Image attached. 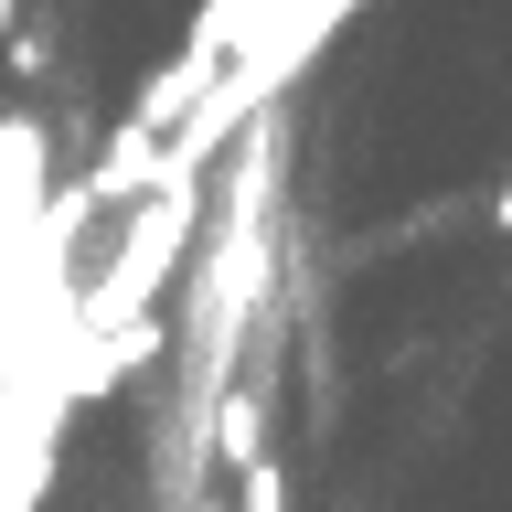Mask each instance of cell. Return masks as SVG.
Returning <instances> with one entry per match:
<instances>
[{"label": "cell", "instance_id": "6da1fadb", "mask_svg": "<svg viewBox=\"0 0 512 512\" xmlns=\"http://www.w3.org/2000/svg\"><path fill=\"white\" fill-rule=\"evenodd\" d=\"M192 224H203V182H160L150 203H128V246L96 267L86 310H75L96 342L128 331V320H160V288H171V267L192 256Z\"/></svg>", "mask_w": 512, "mask_h": 512}, {"label": "cell", "instance_id": "7a4b0ae2", "mask_svg": "<svg viewBox=\"0 0 512 512\" xmlns=\"http://www.w3.org/2000/svg\"><path fill=\"white\" fill-rule=\"evenodd\" d=\"M224 512H288V470H278V459L235 470V502H224Z\"/></svg>", "mask_w": 512, "mask_h": 512}, {"label": "cell", "instance_id": "3957f363", "mask_svg": "<svg viewBox=\"0 0 512 512\" xmlns=\"http://www.w3.org/2000/svg\"><path fill=\"white\" fill-rule=\"evenodd\" d=\"M182 512H224V502H214V491H192V502H182Z\"/></svg>", "mask_w": 512, "mask_h": 512}, {"label": "cell", "instance_id": "277c9868", "mask_svg": "<svg viewBox=\"0 0 512 512\" xmlns=\"http://www.w3.org/2000/svg\"><path fill=\"white\" fill-rule=\"evenodd\" d=\"M0 32H22V11H11V0H0Z\"/></svg>", "mask_w": 512, "mask_h": 512}]
</instances>
